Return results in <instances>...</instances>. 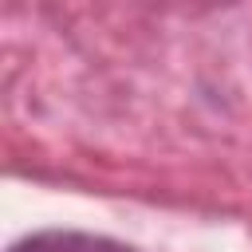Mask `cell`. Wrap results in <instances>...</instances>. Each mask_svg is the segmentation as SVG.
Wrapping results in <instances>:
<instances>
[{
    "label": "cell",
    "instance_id": "obj_1",
    "mask_svg": "<svg viewBox=\"0 0 252 252\" xmlns=\"http://www.w3.org/2000/svg\"><path fill=\"white\" fill-rule=\"evenodd\" d=\"M12 252H134V248L106 236H91V232H35L20 240Z\"/></svg>",
    "mask_w": 252,
    "mask_h": 252
}]
</instances>
